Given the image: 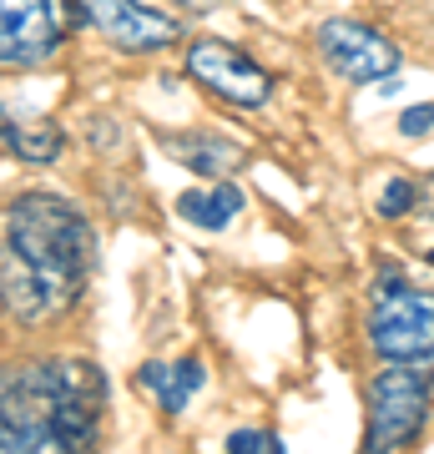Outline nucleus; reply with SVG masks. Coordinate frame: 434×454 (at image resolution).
I'll list each match as a JSON object with an SVG mask.
<instances>
[{"mask_svg":"<svg viewBox=\"0 0 434 454\" xmlns=\"http://www.w3.org/2000/svg\"><path fill=\"white\" fill-rule=\"evenodd\" d=\"M187 11H217V0H182Z\"/></svg>","mask_w":434,"mask_h":454,"instance_id":"obj_17","label":"nucleus"},{"mask_svg":"<svg viewBox=\"0 0 434 454\" xmlns=\"http://www.w3.org/2000/svg\"><path fill=\"white\" fill-rule=\"evenodd\" d=\"M313 46H319V56L328 61L334 76H343V82H354V86L389 82V76L404 66L399 46H394L379 26H369V20H349V16L323 20L319 35H313Z\"/></svg>","mask_w":434,"mask_h":454,"instance_id":"obj_5","label":"nucleus"},{"mask_svg":"<svg viewBox=\"0 0 434 454\" xmlns=\"http://www.w3.org/2000/svg\"><path fill=\"white\" fill-rule=\"evenodd\" d=\"M187 76L197 86H208L217 101L242 106V112H257V106L273 101V76L242 46H233V41H212V35L208 41H193L187 46Z\"/></svg>","mask_w":434,"mask_h":454,"instance_id":"obj_6","label":"nucleus"},{"mask_svg":"<svg viewBox=\"0 0 434 454\" xmlns=\"http://www.w3.org/2000/svg\"><path fill=\"white\" fill-rule=\"evenodd\" d=\"M0 142L11 146V157H20V162H31V167H46L61 157V127L51 121V116L41 112H20V106H5L0 101Z\"/></svg>","mask_w":434,"mask_h":454,"instance_id":"obj_11","label":"nucleus"},{"mask_svg":"<svg viewBox=\"0 0 434 454\" xmlns=\"http://www.w3.org/2000/svg\"><path fill=\"white\" fill-rule=\"evenodd\" d=\"M434 404V364H384L364 389V450H404L424 434Z\"/></svg>","mask_w":434,"mask_h":454,"instance_id":"obj_3","label":"nucleus"},{"mask_svg":"<svg viewBox=\"0 0 434 454\" xmlns=\"http://www.w3.org/2000/svg\"><path fill=\"white\" fill-rule=\"evenodd\" d=\"M162 152L182 162L187 172L197 177H233L242 162H248V152L238 142H227V137H212V131H162Z\"/></svg>","mask_w":434,"mask_h":454,"instance_id":"obj_10","label":"nucleus"},{"mask_svg":"<svg viewBox=\"0 0 434 454\" xmlns=\"http://www.w3.org/2000/svg\"><path fill=\"white\" fill-rule=\"evenodd\" d=\"M107 414V379L86 358H36L0 369V454L91 450Z\"/></svg>","mask_w":434,"mask_h":454,"instance_id":"obj_1","label":"nucleus"},{"mask_svg":"<svg viewBox=\"0 0 434 454\" xmlns=\"http://www.w3.org/2000/svg\"><path fill=\"white\" fill-rule=\"evenodd\" d=\"M227 450L233 454H283V439L268 434V429H233Z\"/></svg>","mask_w":434,"mask_h":454,"instance_id":"obj_15","label":"nucleus"},{"mask_svg":"<svg viewBox=\"0 0 434 454\" xmlns=\"http://www.w3.org/2000/svg\"><path fill=\"white\" fill-rule=\"evenodd\" d=\"M61 20L56 0H0V66H41L61 51Z\"/></svg>","mask_w":434,"mask_h":454,"instance_id":"obj_8","label":"nucleus"},{"mask_svg":"<svg viewBox=\"0 0 434 454\" xmlns=\"http://www.w3.org/2000/svg\"><path fill=\"white\" fill-rule=\"evenodd\" d=\"M364 328L379 364H434V288H414L399 273L379 278Z\"/></svg>","mask_w":434,"mask_h":454,"instance_id":"obj_4","label":"nucleus"},{"mask_svg":"<svg viewBox=\"0 0 434 454\" xmlns=\"http://www.w3.org/2000/svg\"><path fill=\"white\" fill-rule=\"evenodd\" d=\"M5 243L16 247L26 268L41 278V288L51 293L56 313L71 309L91 278V223L81 217L76 202H66L56 192H26L5 212Z\"/></svg>","mask_w":434,"mask_h":454,"instance_id":"obj_2","label":"nucleus"},{"mask_svg":"<svg viewBox=\"0 0 434 454\" xmlns=\"http://www.w3.org/2000/svg\"><path fill=\"white\" fill-rule=\"evenodd\" d=\"M76 11L122 56H157L182 41V20L142 0H76Z\"/></svg>","mask_w":434,"mask_h":454,"instance_id":"obj_7","label":"nucleus"},{"mask_svg":"<svg viewBox=\"0 0 434 454\" xmlns=\"http://www.w3.org/2000/svg\"><path fill=\"white\" fill-rule=\"evenodd\" d=\"M414 207H419V182L414 177H394L384 192H379V217H384V223H399V217H409Z\"/></svg>","mask_w":434,"mask_h":454,"instance_id":"obj_14","label":"nucleus"},{"mask_svg":"<svg viewBox=\"0 0 434 454\" xmlns=\"http://www.w3.org/2000/svg\"><path fill=\"white\" fill-rule=\"evenodd\" d=\"M430 268H434V247H430Z\"/></svg>","mask_w":434,"mask_h":454,"instance_id":"obj_18","label":"nucleus"},{"mask_svg":"<svg viewBox=\"0 0 434 454\" xmlns=\"http://www.w3.org/2000/svg\"><path fill=\"white\" fill-rule=\"evenodd\" d=\"M430 131H434V101H419V106H409L399 116V137H409V142L430 137Z\"/></svg>","mask_w":434,"mask_h":454,"instance_id":"obj_16","label":"nucleus"},{"mask_svg":"<svg viewBox=\"0 0 434 454\" xmlns=\"http://www.w3.org/2000/svg\"><path fill=\"white\" fill-rule=\"evenodd\" d=\"M238 212H242V192L227 177H217L212 187H197V192L178 197V217L193 223V227H202V232H223L227 223H238Z\"/></svg>","mask_w":434,"mask_h":454,"instance_id":"obj_13","label":"nucleus"},{"mask_svg":"<svg viewBox=\"0 0 434 454\" xmlns=\"http://www.w3.org/2000/svg\"><path fill=\"white\" fill-rule=\"evenodd\" d=\"M208 384V364L202 358H182V364H142L137 369V389L152 394L162 414H182L187 399Z\"/></svg>","mask_w":434,"mask_h":454,"instance_id":"obj_12","label":"nucleus"},{"mask_svg":"<svg viewBox=\"0 0 434 454\" xmlns=\"http://www.w3.org/2000/svg\"><path fill=\"white\" fill-rule=\"evenodd\" d=\"M0 313L16 318V324H41V318L56 313L51 293L41 288V278L26 268V258L5 238H0Z\"/></svg>","mask_w":434,"mask_h":454,"instance_id":"obj_9","label":"nucleus"}]
</instances>
